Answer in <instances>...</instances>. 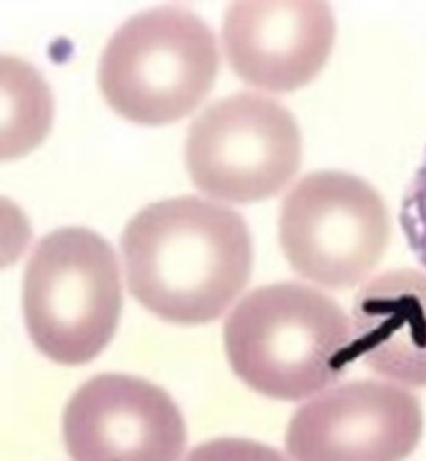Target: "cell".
Here are the masks:
<instances>
[{"label": "cell", "mask_w": 426, "mask_h": 461, "mask_svg": "<svg viewBox=\"0 0 426 461\" xmlns=\"http://www.w3.org/2000/svg\"><path fill=\"white\" fill-rule=\"evenodd\" d=\"M392 238L383 196L339 170L303 176L284 198L279 240L294 272L321 288L350 289L379 266Z\"/></svg>", "instance_id": "cell-5"}, {"label": "cell", "mask_w": 426, "mask_h": 461, "mask_svg": "<svg viewBox=\"0 0 426 461\" xmlns=\"http://www.w3.org/2000/svg\"><path fill=\"white\" fill-rule=\"evenodd\" d=\"M118 259L86 228H63L39 241L23 282V311L32 340L64 366L95 359L111 341L122 311Z\"/></svg>", "instance_id": "cell-4"}, {"label": "cell", "mask_w": 426, "mask_h": 461, "mask_svg": "<svg viewBox=\"0 0 426 461\" xmlns=\"http://www.w3.org/2000/svg\"><path fill=\"white\" fill-rule=\"evenodd\" d=\"M302 158V134L292 113L258 93L213 103L193 122L186 138L194 185L234 204L279 194L298 173Z\"/></svg>", "instance_id": "cell-6"}, {"label": "cell", "mask_w": 426, "mask_h": 461, "mask_svg": "<svg viewBox=\"0 0 426 461\" xmlns=\"http://www.w3.org/2000/svg\"><path fill=\"white\" fill-rule=\"evenodd\" d=\"M421 402L405 386L357 380L329 388L290 419L294 461H404L421 443Z\"/></svg>", "instance_id": "cell-7"}, {"label": "cell", "mask_w": 426, "mask_h": 461, "mask_svg": "<svg viewBox=\"0 0 426 461\" xmlns=\"http://www.w3.org/2000/svg\"><path fill=\"white\" fill-rule=\"evenodd\" d=\"M63 437L73 461H179L186 429L176 402L159 386L103 374L68 402Z\"/></svg>", "instance_id": "cell-8"}, {"label": "cell", "mask_w": 426, "mask_h": 461, "mask_svg": "<svg viewBox=\"0 0 426 461\" xmlns=\"http://www.w3.org/2000/svg\"><path fill=\"white\" fill-rule=\"evenodd\" d=\"M186 461H288L280 451L248 439L224 438L196 447Z\"/></svg>", "instance_id": "cell-13"}, {"label": "cell", "mask_w": 426, "mask_h": 461, "mask_svg": "<svg viewBox=\"0 0 426 461\" xmlns=\"http://www.w3.org/2000/svg\"><path fill=\"white\" fill-rule=\"evenodd\" d=\"M122 250L129 290L163 321H215L250 279L253 244L232 209L198 196L148 205L127 225Z\"/></svg>", "instance_id": "cell-1"}, {"label": "cell", "mask_w": 426, "mask_h": 461, "mask_svg": "<svg viewBox=\"0 0 426 461\" xmlns=\"http://www.w3.org/2000/svg\"><path fill=\"white\" fill-rule=\"evenodd\" d=\"M337 35L322 2H237L229 6L222 41L229 64L245 83L289 93L314 80Z\"/></svg>", "instance_id": "cell-9"}, {"label": "cell", "mask_w": 426, "mask_h": 461, "mask_svg": "<svg viewBox=\"0 0 426 461\" xmlns=\"http://www.w3.org/2000/svg\"><path fill=\"white\" fill-rule=\"evenodd\" d=\"M3 160L24 156L44 140L53 118L47 84L33 67L3 57Z\"/></svg>", "instance_id": "cell-11"}, {"label": "cell", "mask_w": 426, "mask_h": 461, "mask_svg": "<svg viewBox=\"0 0 426 461\" xmlns=\"http://www.w3.org/2000/svg\"><path fill=\"white\" fill-rule=\"evenodd\" d=\"M235 374L276 401L314 398L355 360L350 318L314 286L276 283L249 293L225 321Z\"/></svg>", "instance_id": "cell-2"}, {"label": "cell", "mask_w": 426, "mask_h": 461, "mask_svg": "<svg viewBox=\"0 0 426 461\" xmlns=\"http://www.w3.org/2000/svg\"><path fill=\"white\" fill-rule=\"evenodd\" d=\"M355 359L405 388L426 386V274L395 269L361 286L351 309Z\"/></svg>", "instance_id": "cell-10"}, {"label": "cell", "mask_w": 426, "mask_h": 461, "mask_svg": "<svg viewBox=\"0 0 426 461\" xmlns=\"http://www.w3.org/2000/svg\"><path fill=\"white\" fill-rule=\"evenodd\" d=\"M400 221L412 250L426 267V154L406 189Z\"/></svg>", "instance_id": "cell-12"}, {"label": "cell", "mask_w": 426, "mask_h": 461, "mask_svg": "<svg viewBox=\"0 0 426 461\" xmlns=\"http://www.w3.org/2000/svg\"><path fill=\"white\" fill-rule=\"evenodd\" d=\"M212 29L189 9L167 5L138 13L122 25L100 58L106 103L141 125L180 121L204 101L218 76Z\"/></svg>", "instance_id": "cell-3"}]
</instances>
